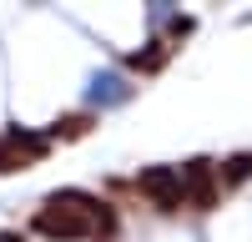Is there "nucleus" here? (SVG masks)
<instances>
[{
	"label": "nucleus",
	"mask_w": 252,
	"mask_h": 242,
	"mask_svg": "<svg viewBox=\"0 0 252 242\" xmlns=\"http://www.w3.org/2000/svg\"><path fill=\"white\" fill-rule=\"evenodd\" d=\"M31 227L51 242H91V237H111L116 217L106 202H96L91 192H56L40 202V212L31 217Z\"/></svg>",
	"instance_id": "nucleus-1"
},
{
	"label": "nucleus",
	"mask_w": 252,
	"mask_h": 242,
	"mask_svg": "<svg viewBox=\"0 0 252 242\" xmlns=\"http://www.w3.org/2000/svg\"><path fill=\"white\" fill-rule=\"evenodd\" d=\"M46 151H51V136H46V131H20V126L0 131V177H5V172H26V167H35Z\"/></svg>",
	"instance_id": "nucleus-2"
},
{
	"label": "nucleus",
	"mask_w": 252,
	"mask_h": 242,
	"mask_svg": "<svg viewBox=\"0 0 252 242\" xmlns=\"http://www.w3.org/2000/svg\"><path fill=\"white\" fill-rule=\"evenodd\" d=\"M222 197V177L212 161H187L182 167V207H197V212H212Z\"/></svg>",
	"instance_id": "nucleus-3"
},
{
	"label": "nucleus",
	"mask_w": 252,
	"mask_h": 242,
	"mask_svg": "<svg viewBox=\"0 0 252 242\" xmlns=\"http://www.w3.org/2000/svg\"><path fill=\"white\" fill-rule=\"evenodd\" d=\"M136 192L152 197V207L177 212V207H182V172H177V167H146V172L136 177Z\"/></svg>",
	"instance_id": "nucleus-4"
},
{
	"label": "nucleus",
	"mask_w": 252,
	"mask_h": 242,
	"mask_svg": "<svg viewBox=\"0 0 252 242\" xmlns=\"http://www.w3.org/2000/svg\"><path fill=\"white\" fill-rule=\"evenodd\" d=\"M91 126H96V116H91V111H71V116H61L46 136H51V141H76V136H86Z\"/></svg>",
	"instance_id": "nucleus-5"
},
{
	"label": "nucleus",
	"mask_w": 252,
	"mask_h": 242,
	"mask_svg": "<svg viewBox=\"0 0 252 242\" xmlns=\"http://www.w3.org/2000/svg\"><path fill=\"white\" fill-rule=\"evenodd\" d=\"M166 56H172V46H166V40H152V51H136L126 66H131V71H161Z\"/></svg>",
	"instance_id": "nucleus-6"
},
{
	"label": "nucleus",
	"mask_w": 252,
	"mask_h": 242,
	"mask_svg": "<svg viewBox=\"0 0 252 242\" xmlns=\"http://www.w3.org/2000/svg\"><path fill=\"white\" fill-rule=\"evenodd\" d=\"M217 177H222V187H232V182L252 177V156H232V161H227V172H217Z\"/></svg>",
	"instance_id": "nucleus-7"
},
{
	"label": "nucleus",
	"mask_w": 252,
	"mask_h": 242,
	"mask_svg": "<svg viewBox=\"0 0 252 242\" xmlns=\"http://www.w3.org/2000/svg\"><path fill=\"white\" fill-rule=\"evenodd\" d=\"M0 242H26V237H20V232H0Z\"/></svg>",
	"instance_id": "nucleus-8"
}]
</instances>
